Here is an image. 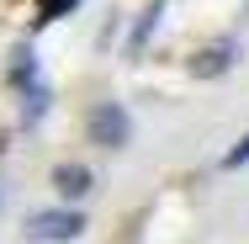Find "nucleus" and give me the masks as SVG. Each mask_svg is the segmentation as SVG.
<instances>
[{
	"label": "nucleus",
	"mask_w": 249,
	"mask_h": 244,
	"mask_svg": "<svg viewBox=\"0 0 249 244\" xmlns=\"http://www.w3.org/2000/svg\"><path fill=\"white\" fill-rule=\"evenodd\" d=\"M223 165H228V170H239V165H249V133H244V138H239V149H233V154H228Z\"/></svg>",
	"instance_id": "20e7f679"
},
{
	"label": "nucleus",
	"mask_w": 249,
	"mask_h": 244,
	"mask_svg": "<svg viewBox=\"0 0 249 244\" xmlns=\"http://www.w3.org/2000/svg\"><path fill=\"white\" fill-rule=\"evenodd\" d=\"M90 138L101 149H122L127 144V112L122 106H96L90 112Z\"/></svg>",
	"instance_id": "f03ea898"
},
{
	"label": "nucleus",
	"mask_w": 249,
	"mask_h": 244,
	"mask_svg": "<svg viewBox=\"0 0 249 244\" xmlns=\"http://www.w3.org/2000/svg\"><path fill=\"white\" fill-rule=\"evenodd\" d=\"M80 234H85L80 212H37V218H27V239L32 244H69Z\"/></svg>",
	"instance_id": "f257e3e1"
},
{
	"label": "nucleus",
	"mask_w": 249,
	"mask_h": 244,
	"mask_svg": "<svg viewBox=\"0 0 249 244\" xmlns=\"http://www.w3.org/2000/svg\"><path fill=\"white\" fill-rule=\"evenodd\" d=\"M53 186L64 196H85L90 191V170H85V165H58V170H53Z\"/></svg>",
	"instance_id": "7ed1b4c3"
}]
</instances>
